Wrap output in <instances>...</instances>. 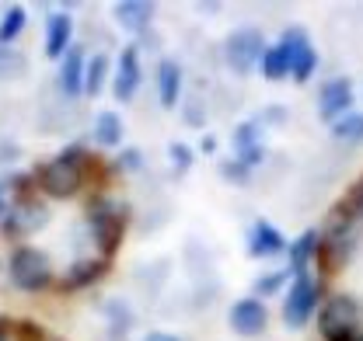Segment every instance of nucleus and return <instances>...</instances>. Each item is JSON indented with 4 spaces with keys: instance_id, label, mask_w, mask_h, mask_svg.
I'll use <instances>...</instances> for the list:
<instances>
[{
    "instance_id": "2f4dec72",
    "label": "nucleus",
    "mask_w": 363,
    "mask_h": 341,
    "mask_svg": "<svg viewBox=\"0 0 363 341\" xmlns=\"http://www.w3.org/2000/svg\"><path fill=\"white\" fill-rule=\"evenodd\" d=\"M241 164H248V168L255 170L259 164H266V157H269V146L266 143H259V146H248V150H241V154H234Z\"/></svg>"
},
{
    "instance_id": "bb28decb",
    "label": "nucleus",
    "mask_w": 363,
    "mask_h": 341,
    "mask_svg": "<svg viewBox=\"0 0 363 341\" xmlns=\"http://www.w3.org/2000/svg\"><path fill=\"white\" fill-rule=\"evenodd\" d=\"M230 143H234V154H241V150H248V146H259V143H266V139H262V126H259L255 119H245V122H238V126L230 129Z\"/></svg>"
},
{
    "instance_id": "72a5a7b5",
    "label": "nucleus",
    "mask_w": 363,
    "mask_h": 341,
    "mask_svg": "<svg viewBox=\"0 0 363 341\" xmlns=\"http://www.w3.org/2000/svg\"><path fill=\"white\" fill-rule=\"evenodd\" d=\"M255 122H259V126H262V122H266V126H269V122L283 126V122H286V108H279V105H269V108H262V112L255 115Z\"/></svg>"
},
{
    "instance_id": "423d86ee",
    "label": "nucleus",
    "mask_w": 363,
    "mask_h": 341,
    "mask_svg": "<svg viewBox=\"0 0 363 341\" xmlns=\"http://www.w3.org/2000/svg\"><path fill=\"white\" fill-rule=\"evenodd\" d=\"M52 223V209L39 192H25V195H14L11 199V209L0 219V230L7 241L14 244H25V237H35L43 233L45 226Z\"/></svg>"
},
{
    "instance_id": "20e7f679",
    "label": "nucleus",
    "mask_w": 363,
    "mask_h": 341,
    "mask_svg": "<svg viewBox=\"0 0 363 341\" xmlns=\"http://www.w3.org/2000/svg\"><path fill=\"white\" fill-rule=\"evenodd\" d=\"M7 279L18 293H45V289H56V265L52 255L35 248V244H14V251L7 258Z\"/></svg>"
},
{
    "instance_id": "dca6fc26",
    "label": "nucleus",
    "mask_w": 363,
    "mask_h": 341,
    "mask_svg": "<svg viewBox=\"0 0 363 341\" xmlns=\"http://www.w3.org/2000/svg\"><path fill=\"white\" fill-rule=\"evenodd\" d=\"M74 45V14L67 11H52L45 18V28H43V52L49 59H63Z\"/></svg>"
},
{
    "instance_id": "c756f323",
    "label": "nucleus",
    "mask_w": 363,
    "mask_h": 341,
    "mask_svg": "<svg viewBox=\"0 0 363 341\" xmlns=\"http://www.w3.org/2000/svg\"><path fill=\"white\" fill-rule=\"evenodd\" d=\"M220 178L227 185H248L252 181V168L241 164L238 157H227V161H220Z\"/></svg>"
},
{
    "instance_id": "2eb2a0df",
    "label": "nucleus",
    "mask_w": 363,
    "mask_h": 341,
    "mask_svg": "<svg viewBox=\"0 0 363 341\" xmlns=\"http://www.w3.org/2000/svg\"><path fill=\"white\" fill-rule=\"evenodd\" d=\"M84 70H88V56H84L81 45L74 42L70 52L60 59V74H56V87H60V94H63L67 101L84 98Z\"/></svg>"
},
{
    "instance_id": "7c9ffc66",
    "label": "nucleus",
    "mask_w": 363,
    "mask_h": 341,
    "mask_svg": "<svg viewBox=\"0 0 363 341\" xmlns=\"http://www.w3.org/2000/svg\"><path fill=\"white\" fill-rule=\"evenodd\" d=\"M116 168L123 174H140L143 170V150L140 146H123L119 157H116Z\"/></svg>"
},
{
    "instance_id": "9b49d317",
    "label": "nucleus",
    "mask_w": 363,
    "mask_h": 341,
    "mask_svg": "<svg viewBox=\"0 0 363 341\" xmlns=\"http://www.w3.org/2000/svg\"><path fill=\"white\" fill-rule=\"evenodd\" d=\"M353 101H357V94H353V81L350 77H328L325 84L318 87V98H315V112L321 122H335V119H342L346 112H353Z\"/></svg>"
},
{
    "instance_id": "f8f14e48",
    "label": "nucleus",
    "mask_w": 363,
    "mask_h": 341,
    "mask_svg": "<svg viewBox=\"0 0 363 341\" xmlns=\"http://www.w3.org/2000/svg\"><path fill=\"white\" fill-rule=\"evenodd\" d=\"M105 272H108V258L77 255L74 261H67L63 272H56V289L60 293H81V289L94 286Z\"/></svg>"
},
{
    "instance_id": "7ed1b4c3",
    "label": "nucleus",
    "mask_w": 363,
    "mask_h": 341,
    "mask_svg": "<svg viewBox=\"0 0 363 341\" xmlns=\"http://www.w3.org/2000/svg\"><path fill=\"white\" fill-rule=\"evenodd\" d=\"M315 320L321 341H363V303L353 293H325Z\"/></svg>"
},
{
    "instance_id": "f257e3e1",
    "label": "nucleus",
    "mask_w": 363,
    "mask_h": 341,
    "mask_svg": "<svg viewBox=\"0 0 363 341\" xmlns=\"http://www.w3.org/2000/svg\"><path fill=\"white\" fill-rule=\"evenodd\" d=\"M91 170H94V154H88V146L74 143V146H63L52 161L39 164L32 178H35V192L45 202H67L88 188Z\"/></svg>"
},
{
    "instance_id": "0eeeda50",
    "label": "nucleus",
    "mask_w": 363,
    "mask_h": 341,
    "mask_svg": "<svg viewBox=\"0 0 363 341\" xmlns=\"http://www.w3.org/2000/svg\"><path fill=\"white\" fill-rule=\"evenodd\" d=\"M262 52H266V35H262V28H255V25H241V28L227 32L224 63H227L230 74H238V77L252 74V70L259 67Z\"/></svg>"
},
{
    "instance_id": "4be33fe9",
    "label": "nucleus",
    "mask_w": 363,
    "mask_h": 341,
    "mask_svg": "<svg viewBox=\"0 0 363 341\" xmlns=\"http://www.w3.org/2000/svg\"><path fill=\"white\" fill-rule=\"evenodd\" d=\"M328 132L339 146H363V112H357V108L346 112L342 119H335L328 126Z\"/></svg>"
},
{
    "instance_id": "6ab92c4d",
    "label": "nucleus",
    "mask_w": 363,
    "mask_h": 341,
    "mask_svg": "<svg viewBox=\"0 0 363 341\" xmlns=\"http://www.w3.org/2000/svg\"><path fill=\"white\" fill-rule=\"evenodd\" d=\"M91 139L98 150H123V139H126V122L116 108H101L91 122Z\"/></svg>"
},
{
    "instance_id": "412c9836",
    "label": "nucleus",
    "mask_w": 363,
    "mask_h": 341,
    "mask_svg": "<svg viewBox=\"0 0 363 341\" xmlns=\"http://www.w3.org/2000/svg\"><path fill=\"white\" fill-rule=\"evenodd\" d=\"M255 74H259L262 81H269V84L290 81V63H286V52H283V49H279L276 42L266 45V52H262V59H259Z\"/></svg>"
},
{
    "instance_id": "4468645a",
    "label": "nucleus",
    "mask_w": 363,
    "mask_h": 341,
    "mask_svg": "<svg viewBox=\"0 0 363 341\" xmlns=\"http://www.w3.org/2000/svg\"><path fill=\"white\" fill-rule=\"evenodd\" d=\"M154 91H157V105L161 108H179L182 105V98H185V67L179 59H172V56L157 59Z\"/></svg>"
},
{
    "instance_id": "6e6552de",
    "label": "nucleus",
    "mask_w": 363,
    "mask_h": 341,
    "mask_svg": "<svg viewBox=\"0 0 363 341\" xmlns=\"http://www.w3.org/2000/svg\"><path fill=\"white\" fill-rule=\"evenodd\" d=\"M276 45L286 52L290 81H294V84H308V81L318 74L321 56H318V49H315V42H311V35H308L304 25H290V28H283V35H279V42Z\"/></svg>"
},
{
    "instance_id": "a211bd4d",
    "label": "nucleus",
    "mask_w": 363,
    "mask_h": 341,
    "mask_svg": "<svg viewBox=\"0 0 363 341\" xmlns=\"http://www.w3.org/2000/svg\"><path fill=\"white\" fill-rule=\"evenodd\" d=\"M318 248H321V237H318L315 226L297 233L294 241H286V272H290V279L311 272V265H318Z\"/></svg>"
},
{
    "instance_id": "aec40b11",
    "label": "nucleus",
    "mask_w": 363,
    "mask_h": 341,
    "mask_svg": "<svg viewBox=\"0 0 363 341\" xmlns=\"http://www.w3.org/2000/svg\"><path fill=\"white\" fill-rule=\"evenodd\" d=\"M108 84H112V59H108L105 52L88 56V70H84V98H98Z\"/></svg>"
},
{
    "instance_id": "39448f33",
    "label": "nucleus",
    "mask_w": 363,
    "mask_h": 341,
    "mask_svg": "<svg viewBox=\"0 0 363 341\" xmlns=\"http://www.w3.org/2000/svg\"><path fill=\"white\" fill-rule=\"evenodd\" d=\"M325 299V279L321 275H294L286 293H283V303H279V317H283V328L286 331H304L311 320L318 317V306Z\"/></svg>"
},
{
    "instance_id": "cd10ccee",
    "label": "nucleus",
    "mask_w": 363,
    "mask_h": 341,
    "mask_svg": "<svg viewBox=\"0 0 363 341\" xmlns=\"http://www.w3.org/2000/svg\"><path fill=\"white\" fill-rule=\"evenodd\" d=\"M182 122L192 129H203L206 126V115H210V105H206V98H199V94H189V98H182Z\"/></svg>"
},
{
    "instance_id": "c85d7f7f",
    "label": "nucleus",
    "mask_w": 363,
    "mask_h": 341,
    "mask_svg": "<svg viewBox=\"0 0 363 341\" xmlns=\"http://www.w3.org/2000/svg\"><path fill=\"white\" fill-rule=\"evenodd\" d=\"M168 164H172V174H175V178L189 174L192 164H196V150H192L189 143H182V139H172V143H168Z\"/></svg>"
},
{
    "instance_id": "f03ea898",
    "label": "nucleus",
    "mask_w": 363,
    "mask_h": 341,
    "mask_svg": "<svg viewBox=\"0 0 363 341\" xmlns=\"http://www.w3.org/2000/svg\"><path fill=\"white\" fill-rule=\"evenodd\" d=\"M321 248H318V268L321 279H328L332 272H342L350 261H357L363 251V219L350 213L342 202L328 213V219L318 230Z\"/></svg>"
},
{
    "instance_id": "e433bc0d",
    "label": "nucleus",
    "mask_w": 363,
    "mask_h": 341,
    "mask_svg": "<svg viewBox=\"0 0 363 341\" xmlns=\"http://www.w3.org/2000/svg\"><path fill=\"white\" fill-rule=\"evenodd\" d=\"M140 341H182L179 335H172V331H147Z\"/></svg>"
},
{
    "instance_id": "b1692460",
    "label": "nucleus",
    "mask_w": 363,
    "mask_h": 341,
    "mask_svg": "<svg viewBox=\"0 0 363 341\" xmlns=\"http://www.w3.org/2000/svg\"><path fill=\"white\" fill-rule=\"evenodd\" d=\"M105 313H108V338L123 341L130 335V328H133V310H130V303H126V299H108V303H105Z\"/></svg>"
},
{
    "instance_id": "5701e85b",
    "label": "nucleus",
    "mask_w": 363,
    "mask_h": 341,
    "mask_svg": "<svg viewBox=\"0 0 363 341\" xmlns=\"http://www.w3.org/2000/svg\"><path fill=\"white\" fill-rule=\"evenodd\" d=\"M290 286V272L286 268H266L252 279V296L255 299H269V296H283Z\"/></svg>"
},
{
    "instance_id": "f704fd0d",
    "label": "nucleus",
    "mask_w": 363,
    "mask_h": 341,
    "mask_svg": "<svg viewBox=\"0 0 363 341\" xmlns=\"http://www.w3.org/2000/svg\"><path fill=\"white\" fill-rule=\"evenodd\" d=\"M217 146H220V139H217L213 132H206V136L199 139V154H217Z\"/></svg>"
},
{
    "instance_id": "c9c22d12",
    "label": "nucleus",
    "mask_w": 363,
    "mask_h": 341,
    "mask_svg": "<svg viewBox=\"0 0 363 341\" xmlns=\"http://www.w3.org/2000/svg\"><path fill=\"white\" fill-rule=\"evenodd\" d=\"M11 209V188H7V178H0V219Z\"/></svg>"
},
{
    "instance_id": "393cba45",
    "label": "nucleus",
    "mask_w": 363,
    "mask_h": 341,
    "mask_svg": "<svg viewBox=\"0 0 363 341\" xmlns=\"http://www.w3.org/2000/svg\"><path fill=\"white\" fill-rule=\"evenodd\" d=\"M25 25H28V11L21 7V4H14V7H7L4 14H0V45H14L21 39V32H25Z\"/></svg>"
},
{
    "instance_id": "f3484780",
    "label": "nucleus",
    "mask_w": 363,
    "mask_h": 341,
    "mask_svg": "<svg viewBox=\"0 0 363 341\" xmlns=\"http://www.w3.org/2000/svg\"><path fill=\"white\" fill-rule=\"evenodd\" d=\"M154 14H157V7L150 0H119V4H112V18L126 35H147V28L154 25Z\"/></svg>"
},
{
    "instance_id": "ddd939ff",
    "label": "nucleus",
    "mask_w": 363,
    "mask_h": 341,
    "mask_svg": "<svg viewBox=\"0 0 363 341\" xmlns=\"http://www.w3.org/2000/svg\"><path fill=\"white\" fill-rule=\"evenodd\" d=\"M245 251H248V258H255V261H272V258L286 255V237H283V230L276 223L255 219L248 226V233H245Z\"/></svg>"
},
{
    "instance_id": "1a4fd4ad",
    "label": "nucleus",
    "mask_w": 363,
    "mask_h": 341,
    "mask_svg": "<svg viewBox=\"0 0 363 341\" xmlns=\"http://www.w3.org/2000/svg\"><path fill=\"white\" fill-rule=\"evenodd\" d=\"M227 328L238 338H262L266 328H269V306H266V299L238 296L227 306Z\"/></svg>"
},
{
    "instance_id": "9d476101",
    "label": "nucleus",
    "mask_w": 363,
    "mask_h": 341,
    "mask_svg": "<svg viewBox=\"0 0 363 341\" xmlns=\"http://www.w3.org/2000/svg\"><path fill=\"white\" fill-rule=\"evenodd\" d=\"M143 84V63H140V45L130 42L116 59H112V98L119 105H130Z\"/></svg>"
},
{
    "instance_id": "a878e982",
    "label": "nucleus",
    "mask_w": 363,
    "mask_h": 341,
    "mask_svg": "<svg viewBox=\"0 0 363 341\" xmlns=\"http://www.w3.org/2000/svg\"><path fill=\"white\" fill-rule=\"evenodd\" d=\"M28 74V56L14 45H0V81H21Z\"/></svg>"
},
{
    "instance_id": "4c0bfd02",
    "label": "nucleus",
    "mask_w": 363,
    "mask_h": 341,
    "mask_svg": "<svg viewBox=\"0 0 363 341\" xmlns=\"http://www.w3.org/2000/svg\"><path fill=\"white\" fill-rule=\"evenodd\" d=\"M0 341H7V328L4 324H0Z\"/></svg>"
},
{
    "instance_id": "473e14b6",
    "label": "nucleus",
    "mask_w": 363,
    "mask_h": 341,
    "mask_svg": "<svg viewBox=\"0 0 363 341\" xmlns=\"http://www.w3.org/2000/svg\"><path fill=\"white\" fill-rule=\"evenodd\" d=\"M342 206H346L350 213L357 216V219H363V178L357 181V188H353V192H350V195L342 199Z\"/></svg>"
}]
</instances>
